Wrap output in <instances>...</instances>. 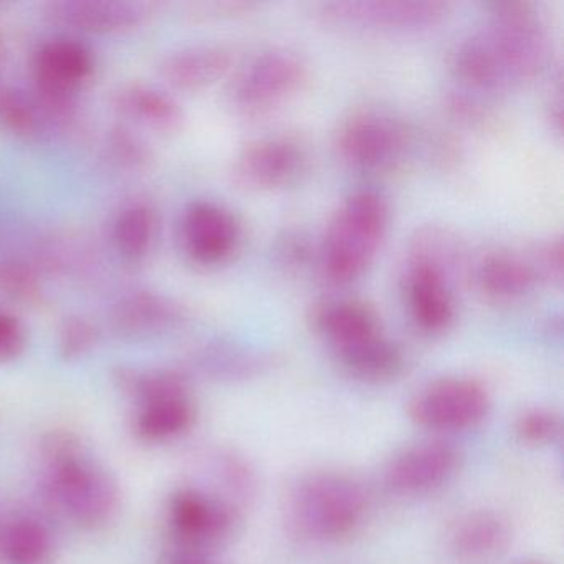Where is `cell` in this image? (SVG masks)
I'll list each match as a JSON object with an SVG mask.
<instances>
[{"instance_id":"1","label":"cell","mask_w":564,"mask_h":564,"mask_svg":"<svg viewBox=\"0 0 564 564\" xmlns=\"http://www.w3.org/2000/svg\"><path fill=\"white\" fill-rule=\"evenodd\" d=\"M45 503L80 530L98 531L120 513L121 491L113 475L72 431L47 432L39 444Z\"/></svg>"},{"instance_id":"2","label":"cell","mask_w":564,"mask_h":564,"mask_svg":"<svg viewBox=\"0 0 564 564\" xmlns=\"http://www.w3.org/2000/svg\"><path fill=\"white\" fill-rule=\"evenodd\" d=\"M368 510L365 485L339 470L302 475L286 495L289 530L310 543H335L351 536L365 523Z\"/></svg>"},{"instance_id":"3","label":"cell","mask_w":564,"mask_h":564,"mask_svg":"<svg viewBox=\"0 0 564 564\" xmlns=\"http://www.w3.org/2000/svg\"><path fill=\"white\" fill-rule=\"evenodd\" d=\"M389 204L372 189H359L339 204L319 249V269L335 285L358 280L375 262L389 227Z\"/></svg>"},{"instance_id":"4","label":"cell","mask_w":564,"mask_h":564,"mask_svg":"<svg viewBox=\"0 0 564 564\" xmlns=\"http://www.w3.org/2000/svg\"><path fill=\"white\" fill-rule=\"evenodd\" d=\"M485 47L508 87L533 80L546 68L551 41L546 24L530 2H494L480 32Z\"/></svg>"},{"instance_id":"5","label":"cell","mask_w":564,"mask_h":564,"mask_svg":"<svg viewBox=\"0 0 564 564\" xmlns=\"http://www.w3.org/2000/svg\"><path fill=\"white\" fill-rule=\"evenodd\" d=\"M94 52L74 37L45 41L32 58L34 101L39 111L57 121L74 120L77 90L91 77Z\"/></svg>"},{"instance_id":"6","label":"cell","mask_w":564,"mask_h":564,"mask_svg":"<svg viewBox=\"0 0 564 564\" xmlns=\"http://www.w3.org/2000/svg\"><path fill=\"white\" fill-rule=\"evenodd\" d=\"M306 80L308 67L302 57L286 48H270L237 72L229 87V105L239 117H265L292 100Z\"/></svg>"},{"instance_id":"7","label":"cell","mask_w":564,"mask_h":564,"mask_svg":"<svg viewBox=\"0 0 564 564\" xmlns=\"http://www.w3.org/2000/svg\"><path fill=\"white\" fill-rule=\"evenodd\" d=\"M490 391L484 382L467 376L435 379L419 389L408 405L411 421L431 432H467L490 414Z\"/></svg>"},{"instance_id":"8","label":"cell","mask_w":564,"mask_h":564,"mask_svg":"<svg viewBox=\"0 0 564 564\" xmlns=\"http://www.w3.org/2000/svg\"><path fill=\"white\" fill-rule=\"evenodd\" d=\"M448 4L435 0H335L319 6L325 24L375 34H417L441 24Z\"/></svg>"},{"instance_id":"9","label":"cell","mask_w":564,"mask_h":564,"mask_svg":"<svg viewBox=\"0 0 564 564\" xmlns=\"http://www.w3.org/2000/svg\"><path fill=\"white\" fill-rule=\"evenodd\" d=\"M240 511L200 485H183L166 501V523L174 546L210 551L236 533Z\"/></svg>"},{"instance_id":"10","label":"cell","mask_w":564,"mask_h":564,"mask_svg":"<svg viewBox=\"0 0 564 564\" xmlns=\"http://www.w3.org/2000/svg\"><path fill=\"white\" fill-rule=\"evenodd\" d=\"M411 143L408 124L376 108L349 115L336 133V150L343 161L368 173H379L401 163Z\"/></svg>"},{"instance_id":"11","label":"cell","mask_w":564,"mask_h":564,"mask_svg":"<svg viewBox=\"0 0 564 564\" xmlns=\"http://www.w3.org/2000/svg\"><path fill=\"white\" fill-rule=\"evenodd\" d=\"M305 148L292 137L259 138L250 141L234 160L232 176L250 191H276L295 183L305 171Z\"/></svg>"},{"instance_id":"12","label":"cell","mask_w":564,"mask_h":564,"mask_svg":"<svg viewBox=\"0 0 564 564\" xmlns=\"http://www.w3.org/2000/svg\"><path fill=\"white\" fill-rule=\"evenodd\" d=\"M462 454L447 441H424L399 451L386 465V485L408 497L432 494L457 474Z\"/></svg>"},{"instance_id":"13","label":"cell","mask_w":564,"mask_h":564,"mask_svg":"<svg viewBox=\"0 0 564 564\" xmlns=\"http://www.w3.org/2000/svg\"><path fill=\"white\" fill-rule=\"evenodd\" d=\"M181 243L193 262L219 265L237 250L240 224L232 210L216 200H194L180 224Z\"/></svg>"},{"instance_id":"14","label":"cell","mask_w":564,"mask_h":564,"mask_svg":"<svg viewBox=\"0 0 564 564\" xmlns=\"http://www.w3.org/2000/svg\"><path fill=\"white\" fill-rule=\"evenodd\" d=\"M452 275L424 260H405L404 292L412 322L427 335H442L454 325L455 308Z\"/></svg>"},{"instance_id":"15","label":"cell","mask_w":564,"mask_h":564,"mask_svg":"<svg viewBox=\"0 0 564 564\" xmlns=\"http://www.w3.org/2000/svg\"><path fill=\"white\" fill-rule=\"evenodd\" d=\"M511 541V521L490 508L460 514L445 531V550L460 564L494 563L507 553Z\"/></svg>"},{"instance_id":"16","label":"cell","mask_w":564,"mask_h":564,"mask_svg":"<svg viewBox=\"0 0 564 564\" xmlns=\"http://www.w3.org/2000/svg\"><path fill=\"white\" fill-rule=\"evenodd\" d=\"M312 325L335 356L384 333L375 306L358 299L318 303L312 313Z\"/></svg>"},{"instance_id":"17","label":"cell","mask_w":564,"mask_h":564,"mask_svg":"<svg viewBox=\"0 0 564 564\" xmlns=\"http://www.w3.org/2000/svg\"><path fill=\"white\" fill-rule=\"evenodd\" d=\"M196 417L191 389H183L134 404L131 429L134 437L143 444H171L189 434Z\"/></svg>"},{"instance_id":"18","label":"cell","mask_w":564,"mask_h":564,"mask_svg":"<svg viewBox=\"0 0 564 564\" xmlns=\"http://www.w3.org/2000/svg\"><path fill=\"white\" fill-rule=\"evenodd\" d=\"M184 312L176 302L154 292L124 296L111 312V325L123 338L150 339L183 323Z\"/></svg>"},{"instance_id":"19","label":"cell","mask_w":564,"mask_h":564,"mask_svg":"<svg viewBox=\"0 0 564 564\" xmlns=\"http://www.w3.org/2000/svg\"><path fill=\"white\" fill-rule=\"evenodd\" d=\"M270 362L269 352L229 339L204 343L191 355L193 369L217 382L249 381L265 372Z\"/></svg>"},{"instance_id":"20","label":"cell","mask_w":564,"mask_h":564,"mask_svg":"<svg viewBox=\"0 0 564 564\" xmlns=\"http://www.w3.org/2000/svg\"><path fill=\"white\" fill-rule=\"evenodd\" d=\"M55 553L57 538L39 514L0 517V564H52Z\"/></svg>"},{"instance_id":"21","label":"cell","mask_w":564,"mask_h":564,"mask_svg":"<svg viewBox=\"0 0 564 564\" xmlns=\"http://www.w3.org/2000/svg\"><path fill=\"white\" fill-rule=\"evenodd\" d=\"M48 18L85 32L130 31L143 19V9L127 0H58L47 6Z\"/></svg>"},{"instance_id":"22","label":"cell","mask_w":564,"mask_h":564,"mask_svg":"<svg viewBox=\"0 0 564 564\" xmlns=\"http://www.w3.org/2000/svg\"><path fill=\"white\" fill-rule=\"evenodd\" d=\"M478 290L495 302H514L536 286V272L530 256H518L508 250L485 253L474 267Z\"/></svg>"},{"instance_id":"23","label":"cell","mask_w":564,"mask_h":564,"mask_svg":"<svg viewBox=\"0 0 564 564\" xmlns=\"http://www.w3.org/2000/svg\"><path fill=\"white\" fill-rule=\"evenodd\" d=\"M232 64V52L224 45H191L167 55L161 75L177 90H200L226 77Z\"/></svg>"},{"instance_id":"24","label":"cell","mask_w":564,"mask_h":564,"mask_svg":"<svg viewBox=\"0 0 564 564\" xmlns=\"http://www.w3.org/2000/svg\"><path fill=\"white\" fill-rule=\"evenodd\" d=\"M113 104L121 115L153 130L174 131L183 123V108L176 98L153 85H123Z\"/></svg>"},{"instance_id":"25","label":"cell","mask_w":564,"mask_h":564,"mask_svg":"<svg viewBox=\"0 0 564 564\" xmlns=\"http://www.w3.org/2000/svg\"><path fill=\"white\" fill-rule=\"evenodd\" d=\"M204 468L209 475V485L204 488L242 513L257 491L256 471L250 462L232 448L217 447L204 455Z\"/></svg>"},{"instance_id":"26","label":"cell","mask_w":564,"mask_h":564,"mask_svg":"<svg viewBox=\"0 0 564 564\" xmlns=\"http://www.w3.org/2000/svg\"><path fill=\"white\" fill-rule=\"evenodd\" d=\"M335 358L351 378L369 384L394 381L404 371L405 365L401 346L384 333Z\"/></svg>"},{"instance_id":"27","label":"cell","mask_w":564,"mask_h":564,"mask_svg":"<svg viewBox=\"0 0 564 564\" xmlns=\"http://www.w3.org/2000/svg\"><path fill=\"white\" fill-rule=\"evenodd\" d=\"M158 229H160L158 210L147 200H133L115 217V247L124 259L138 262L153 249Z\"/></svg>"},{"instance_id":"28","label":"cell","mask_w":564,"mask_h":564,"mask_svg":"<svg viewBox=\"0 0 564 564\" xmlns=\"http://www.w3.org/2000/svg\"><path fill=\"white\" fill-rule=\"evenodd\" d=\"M563 422L553 409L534 405L527 408L517 415L513 432L521 444L530 447H546L560 438Z\"/></svg>"},{"instance_id":"29","label":"cell","mask_w":564,"mask_h":564,"mask_svg":"<svg viewBox=\"0 0 564 564\" xmlns=\"http://www.w3.org/2000/svg\"><path fill=\"white\" fill-rule=\"evenodd\" d=\"M41 113L34 98L21 88L0 85V127L14 134H32L37 131Z\"/></svg>"},{"instance_id":"30","label":"cell","mask_w":564,"mask_h":564,"mask_svg":"<svg viewBox=\"0 0 564 564\" xmlns=\"http://www.w3.org/2000/svg\"><path fill=\"white\" fill-rule=\"evenodd\" d=\"M44 286L41 276L22 260H0V295L21 303H37Z\"/></svg>"},{"instance_id":"31","label":"cell","mask_w":564,"mask_h":564,"mask_svg":"<svg viewBox=\"0 0 564 564\" xmlns=\"http://www.w3.org/2000/svg\"><path fill=\"white\" fill-rule=\"evenodd\" d=\"M98 329L85 316H70L58 332V352L65 361H78L97 346Z\"/></svg>"},{"instance_id":"32","label":"cell","mask_w":564,"mask_h":564,"mask_svg":"<svg viewBox=\"0 0 564 564\" xmlns=\"http://www.w3.org/2000/svg\"><path fill=\"white\" fill-rule=\"evenodd\" d=\"M108 148L115 160L128 167H143L151 158L148 144L127 127L111 128L108 133Z\"/></svg>"},{"instance_id":"33","label":"cell","mask_w":564,"mask_h":564,"mask_svg":"<svg viewBox=\"0 0 564 564\" xmlns=\"http://www.w3.org/2000/svg\"><path fill=\"white\" fill-rule=\"evenodd\" d=\"M563 253L561 236L551 237L534 247L533 252H530V260L540 282L561 285L563 282Z\"/></svg>"},{"instance_id":"34","label":"cell","mask_w":564,"mask_h":564,"mask_svg":"<svg viewBox=\"0 0 564 564\" xmlns=\"http://www.w3.org/2000/svg\"><path fill=\"white\" fill-rule=\"evenodd\" d=\"M28 335L18 316L0 310V362L19 358L25 349Z\"/></svg>"},{"instance_id":"35","label":"cell","mask_w":564,"mask_h":564,"mask_svg":"<svg viewBox=\"0 0 564 564\" xmlns=\"http://www.w3.org/2000/svg\"><path fill=\"white\" fill-rule=\"evenodd\" d=\"M280 262L289 269H302L310 259L308 240L303 234L286 232L276 246Z\"/></svg>"},{"instance_id":"36","label":"cell","mask_w":564,"mask_h":564,"mask_svg":"<svg viewBox=\"0 0 564 564\" xmlns=\"http://www.w3.org/2000/svg\"><path fill=\"white\" fill-rule=\"evenodd\" d=\"M161 564H216V561L206 551L174 546L173 550L164 554Z\"/></svg>"},{"instance_id":"37","label":"cell","mask_w":564,"mask_h":564,"mask_svg":"<svg viewBox=\"0 0 564 564\" xmlns=\"http://www.w3.org/2000/svg\"><path fill=\"white\" fill-rule=\"evenodd\" d=\"M6 57H8V42H6L4 29L0 25V70L4 68Z\"/></svg>"},{"instance_id":"38","label":"cell","mask_w":564,"mask_h":564,"mask_svg":"<svg viewBox=\"0 0 564 564\" xmlns=\"http://www.w3.org/2000/svg\"><path fill=\"white\" fill-rule=\"evenodd\" d=\"M521 564H544V563H541V561L533 560V561H523V563H521Z\"/></svg>"}]
</instances>
